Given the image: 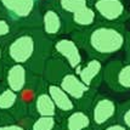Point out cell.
<instances>
[{
    "instance_id": "cell-1",
    "label": "cell",
    "mask_w": 130,
    "mask_h": 130,
    "mask_svg": "<svg viewBox=\"0 0 130 130\" xmlns=\"http://www.w3.org/2000/svg\"><path fill=\"white\" fill-rule=\"evenodd\" d=\"M52 41L40 28L16 30L3 43L5 63H18L32 73L41 75L52 56Z\"/></svg>"
},
{
    "instance_id": "cell-2",
    "label": "cell",
    "mask_w": 130,
    "mask_h": 130,
    "mask_svg": "<svg viewBox=\"0 0 130 130\" xmlns=\"http://www.w3.org/2000/svg\"><path fill=\"white\" fill-rule=\"evenodd\" d=\"M126 32L125 24L97 22L90 28L72 33L71 38L90 58L106 61L124 50Z\"/></svg>"
},
{
    "instance_id": "cell-3",
    "label": "cell",
    "mask_w": 130,
    "mask_h": 130,
    "mask_svg": "<svg viewBox=\"0 0 130 130\" xmlns=\"http://www.w3.org/2000/svg\"><path fill=\"white\" fill-rule=\"evenodd\" d=\"M41 9L39 0H0V17L16 30L40 28Z\"/></svg>"
},
{
    "instance_id": "cell-4",
    "label": "cell",
    "mask_w": 130,
    "mask_h": 130,
    "mask_svg": "<svg viewBox=\"0 0 130 130\" xmlns=\"http://www.w3.org/2000/svg\"><path fill=\"white\" fill-rule=\"evenodd\" d=\"M94 130H101L117 120L118 103L112 97L97 94L86 111Z\"/></svg>"
},
{
    "instance_id": "cell-5",
    "label": "cell",
    "mask_w": 130,
    "mask_h": 130,
    "mask_svg": "<svg viewBox=\"0 0 130 130\" xmlns=\"http://www.w3.org/2000/svg\"><path fill=\"white\" fill-rule=\"evenodd\" d=\"M58 85L72 99V101L75 103L77 108L82 109V111H88L91 102L94 101L95 96L97 95V90H94L89 86H86L78 78V75L72 71H69L58 82Z\"/></svg>"
},
{
    "instance_id": "cell-6",
    "label": "cell",
    "mask_w": 130,
    "mask_h": 130,
    "mask_svg": "<svg viewBox=\"0 0 130 130\" xmlns=\"http://www.w3.org/2000/svg\"><path fill=\"white\" fill-rule=\"evenodd\" d=\"M97 16L99 22L125 24L130 18V12L125 0H89Z\"/></svg>"
},
{
    "instance_id": "cell-7",
    "label": "cell",
    "mask_w": 130,
    "mask_h": 130,
    "mask_svg": "<svg viewBox=\"0 0 130 130\" xmlns=\"http://www.w3.org/2000/svg\"><path fill=\"white\" fill-rule=\"evenodd\" d=\"M103 82L114 92L130 91V61L113 60L105 63Z\"/></svg>"
},
{
    "instance_id": "cell-8",
    "label": "cell",
    "mask_w": 130,
    "mask_h": 130,
    "mask_svg": "<svg viewBox=\"0 0 130 130\" xmlns=\"http://www.w3.org/2000/svg\"><path fill=\"white\" fill-rule=\"evenodd\" d=\"M52 55L61 58L67 64L69 69L77 73L84 63L79 45L71 37H60L52 41Z\"/></svg>"
},
{
    "instance_id": "cell-9",
    "label": "cell",
    "mask_w": 130,
    "mask_h": 130,
    "mask_svg": "<svg viewBox=\"0 0 130 130\" xmlns=\"http://www.w3.org/2000/svg\"><path fill=\"white\" fill-rule=\"evenodd\" d=\"M40 29L51 40H55L66 34L63 17L52 5L44 6L41 9Z\"/></svg>"
},
{
    "instance_id": "cell-10",
    "label": "cell",
    "mask_w": 130,
    "mask_h": 130,
    "mask_svg": "<svg viewBox=\"0 0 130 130\" xmlns=\"http://www.w3.org/2000/svg\"><path fill=\"white\" fill-rule=\"evenodd\" d=\"M46 82L43 79L41 75L30 73L29 80L27 85L24 86L20 94H18V99H20V105H21V111H22L23 118L27 119L30 117V112H32V107H33L34 100L37 95L40 91L45 88ZM23 119V120H24Z\"/></svg>"
},
{
    "instance_id": "cell-11",
    "label": "cell",
    "mask_w": 130,
    "mask_h": 130,
    "mask_svg": "<svg viewBox=\"0 0 130 130\" xmlns=\"http://www.w3.org/2000/svg\"><path fill=\"white\" fill-rule=\"evenodd\" d=\"M30 71L28 68L18 63H5L4 74L1 82L16 94H20L27 85L30 77Z\"/></svg>"
},
{
    "instance_id": "cell-12",
    "label": "cell",
    "mask_w": 130,
    "mask_h": 130,
    "mask_svg": "<svg viewBox=\"0 0 130 130\" xmlns=\"http://www.w3.org/2000/svg\"><path fill=\"white\" fill-rule=\"evenodd\" d=\"M103 67H105L103 61L89 57L88 61H84V63L75 74L86 86L97 90L100 85L103 83Z\"/></svg>"
},
{
    "instance_id": "cell-13",
    "label": "cell",
    "mask_w": 130,
    "mask_h": 130,
    "mask_svg": "<svg viewBox=\"0 0 130 130\" xmlns=\"http://www.w3.org/2000/svg\"><path fill=\"white\" fill-rule=\"evenodd\" d=\"M63 21H64V30L66 33L69 34L90 28L99 22L96 13L90 5L85 6L84 9L64 17Z\"/></svg>"
},
{
    "instance_id": "cell-14",
    "label": "cell",
    "mask_w": 130,
    "mask_h": 130,
    "mask_svg": "<svg viewBox=\"0 0 130 130\" xmlns=\"http://www.w3.org/2000/svg\"><path fill=\"white\" fill-rule=\"evenodd\" d=\"M0 113L10 117L15 122H22L23 114L21 111L18 94L9 89L0 80Z\"/></svg>"
},
{
    "instance_id": "cell-15",
    "label": "cell",
    "mask_w": 130,
    "mask_h": 130,
    "mask_svg": "<svg viewBox=\"0 0 130 130\" xmlns=\"http://www.w3.org/2000/svg\"><path fill=\"white\" fill-rule=\"evenodd\" d=\"M45 89L47 91V94L50 95L51 100L54 102L55 107H56L57 112L60 118L62 119L63 117H66L67 114L72 113L73 111L78 109L75 103L72 101V99L66 94V91L58 84H52V83H46Z\"/></svg>"
},
{
    "instance_id": "cell-16",
    "label": "cell",
    "mask_w": 130,
    "mask_h": 130,
    "mask_svg": "<svg viewBox=\"0 0 130 130\" xmlns=\"http://www.w3.org/2000/svg\"><path fill=\"white\" fill-rule=\"evenodd\" d=\"M30 117H56V118H60L56 107L45 88L35 97L33 107H32V112H30Z\"/></svg>"
},
{
    "instance_id": "cell-17",
    "label": "cell",
    "mask_w": 130,
    "mask_h": 130,
    "mask_svg": "<svg viewBox=\"0 0 130 130\" xmlns=\"http://www.w3.org/2000/svg\"><path fill=\"white\" fill-rule=\"evenodd\" d=\"M71 69L61 58L56 56H52L47 60L44 67V72L41 74L43 79L46 83H52V84H58V82L69 72Z\"/></svg>"
},
{
    "instance_id": "cell-18",
    "label": "cell",
    "mask_w": 130,
    "mask_h": 130,
    "mask_svg": "<svg viewBox=\"0 0 130 130\" xmlns=\"http://www.w3.org/2000/svg\"><path fill=\"white\" fill-rule=\"evenodd\" d=\"M61 130H94L86 111L75 109L61 119Z\"/></svg>"
},
{
    "instance_id": "cell-19",
    "label": "cell",
    "mask_w": 130,
    "mask_h": 130,
    "mask_svg": "<svg viewBox=\"0 0 130 130\" xmlns=\"http://www.w3.org/2000/svg\"><path fill=\"white\" fill-rule=\"evenodd\" d=\"M21 123L27 130H61V119L56 117H29Z\"/></svg>"
},
{
    "instance_id": "cell-20",
    "label": "cell",
    "mask_w": 130,
    "mask_h": 130,
    "mask_svg": "<svg viewBox=\"0 0 130 130\" xmlns=\"http://www.w3.org/2000/svg\"><path fill=\"white\" fill-rule=\"evenodd\" d=\"M51 5L64 18L74 12L84 9L85 6H88L89 0H54Z\"/></svg>"
},
{
    "instance_id": "cell-21",
    "label": "cell",
    "mask_w": 130,
    "mask_h": 130,
    "mask_svg": "<svg viewBox=\"0 0 130 130\" xmlns=\"http://www.w3.org/2000/svg\"><path fill=\"white\" fill-rule=\"evenodd\" d=\"M116 122L125 130H130V99L118 105V114Z\"/></svg>"
},
{
    "instance_id": "cell-22",
    "label": "cell",
    "mask_w": 130,
    "mask_h": 130,
    "mask_svg": "<svg viewBox=\"0 0 130 130\" xmlns=\"http://www.w3.org/2000/svg\"><path fill=\"white\" fill-rule=\"evenodd\" d=\"M16 32L15 27L7 20L0 17V43L3 44L5 40H7L12 34Z\"/></svg>"
},
{
    "instance_id": "cell-23",
    "label": "cell",
    "mask_w": 130,
    "mask_h": 130,
    "mask_svg": "<svg viewBox=\"0 0 130 130\" xmlns=\"http://www.w3.org/2000/svg\"><path fill=\"white\" fill-rule=\"evenodd\" d=\"M0 130H27L26 125L21 122H12L0 125Z\"/></svg>"
},
{
    "instance_id": "cell-24",
    "label": "cell",
    "mask_w": 130,
    "mask_h": 130,
    "mask_svg": "<svg viewBox=\"0 0 130 130\" xmlns=\"http://www.w3.org/2000/svg\"><path fill=\"white\" fill-rule=\"evenodd\" d=\"M4 68H5V57H4V47H3V44L0 43V80L3 79V74H4Z\"/></svg>"
},
{
    "instance_id": "cell-25",
    "label": "cell",
    "mask_w": 130,
    "mask_h": 130,
    "mask_svg": "<svg viewBox=\"0 0 130 130\" xmlns=\"http://www.w3.org/2000/svg\"><path fill=\"white\" fill-rule=\"evenodd\" d=\"M101 130H125L122 125L119 124V123H117V122H114V123H112V124L107 125L106 128H103V129Z\"/></svg>"
},
{
    "instance_id": "cell-26",
    "label": "cell",
    "mask_w": 130,
    "mask_h": 130,
    "mask_svg": "<svg viewBox=\"0 0 130 130\" xmlns=\"http://www.w3.org/2000/svg\"><path fill=\"white\" fill-rule=\"evenodd\" d=\"M124 50H125V57L130 56V30L126 32V41H125Z\"/></svg>"
},
{
    "instance_id": "cell-27",
    "label": "cell",
    "mask_w": 130,
    "mask_h": 130,
    "mask_svg": "<svg viewBox=\"0 0 130 130\" xmlns=\"http://www.w3.org/2000/svg\"><path fill=\"white\" fill-rule=\"evenodd\" d=\"M12 122H15V120H12L10 117H7V116H5V114L0 113V125L5 124V123H12Z\"/></svg>"
},
{
    "instance_id": "cell-28",
    "label": "cell",
    "mask_w": 130,
    "mask_h": 130,
    "mask_svg": "<svg viewBox=\"0 0 130 130\" xmlns=\"http://www.w3.org/2000/svg\"><path fill=\"white\" fill-rule=\"evenodd\" d=\"M52 1H54V0H39V3H40V5H41V7L47 6V5H51V4H52Z\"/></svg>"
},
{
    "instance_id": "cell-29",
    "label": "cell",
    "mask_w": 130,
    "mask_h": 130,
    "mask_svg": "<svg viewBox=\"0 0 130 130\" xmlns=\"http://www.w3.org/2000/svg\"><path fill=\"white\" fill-rule=\"evenodd\" d=\"M125 60H126V61H130V56H126L125 57Z\"/></svg>"
}]
</instances>
